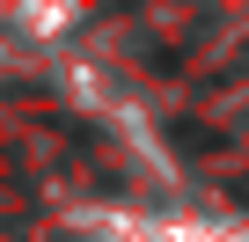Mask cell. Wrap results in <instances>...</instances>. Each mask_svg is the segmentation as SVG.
Wrapping results in <instances>:
<instances>
[{"label":"cell","mask_w":249,"mask_h":242,"mask_svg":"<svg viewBox=\"0 0 249 242\" xmlns=\"http://www.w3.org/2000/svg\"><path fill=\"white\" fill-rule=\"evenodd\" d=\"M169 140H176L183 154H220V147H227V132H213V125H169Z\"/></svg>","instance_id":"6da1fadb"},{"label":"cell","mask_w":249,"mask_h":242,"mask_svg":"<svg viewBox=\"0 0 249 242\" xmlns=\"http://www.w3.org/2000/svg\"><path fill=\"white\" fill-rule=\"evenodd\" d=\"M227 198H234V205H249V176H242V184H227Z\"/></svg>","instance_id":"7a4b0ae2"}]
</instances>
